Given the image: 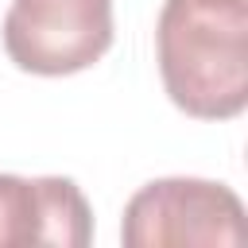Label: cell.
<instances>
[{
  "label": "cell",
  "mask_w": 248,
  "mask_h": 248,
  "mask_svg": "<svg viewBox=\"0 0 248 248\" xmlns=\"http://www.w3.org/2000/svg\"><path fill=\"white\" fill-rule=\"evenodd\" d=\"M163 89L194 120L248 108V0H167L155 27Z\"/></svg>",
  "instance_id": "obj_1"
},
{
  "label": "cell",
  "mask_w": 248,
  "mask_h": 248,
  "mask_svg": "<svg viewBox=\"0 0 248 248\" xmlns=\"http://www.w3.org/2000/svg\"><path fill=\"white\" fill-rule=\"evenodd\" d=\"M120 240L128 248H240L248 240L244 202L225 182L155 178L128 198Z\"/></svg>",
  "instance_id": "obj_2"
},
{
  "label": "cell",
  "mask_w": 248,
  "mask_h": 248,
  "mask_svg": "<svg viewBox=\"0 0 248 248\" xmlns=\"http://www.w3.org/2000/svg\"><path fill=\"white\" fill-rule=\"evenodd\" d=\"M0 35L27 74H81L112 46V0H12Z\"/></svg>",
  "instance_id": "obj_3"
},
{
  "label": "cell",
  "mask_w": 248,
  "mask_h": 248,
  "mask_svg": "<svg viewBox=\"0 0 248 248\" xmlns=\"http://www.w3.org/2000/svg\"><path fill=\"white\" fill-rule=\"evenodd\" d=\"M93 240V209L74 178L0 174V248H85Z\"/></svg>",
  "instance_id": "obj_4"
}]
</instances>
